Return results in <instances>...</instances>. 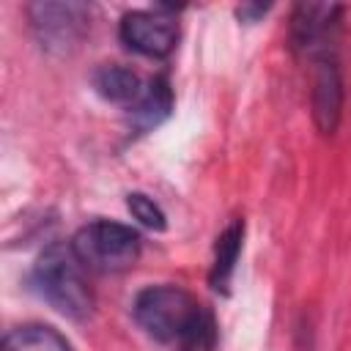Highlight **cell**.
Instances as JSON below:
<instances>
[{
  "label": "cell",
  "mask_w": 351,
  "mask_h": 351,
  "mask_svg": "<svg viewBox=\"0 0 351 351\" xmlns=\"http://www.w3.org/2000/svg\"><path fill=\"white\" fill-rule=\"evenodd\" d=\"M132 315L140 329L162 346L178 351H214L217 321L181 285H148L132 302Z\"/></svg>",
  "instance_id": "1"
},
{
  "label": "cell",
  "mask_w": 351,
  "mask_h": 351,
  "mask_svg": "<svg viewBox=\"0 0 351 351\" xmlns=\"http://www.w3.org/2000/svg\"><path fill=\"white\" fill-rule=\"evenodd\" d=\"M85 271L71 244H49L33 263L30 282L52 310L71 321H85L96 304Z\"/></svg>",
  "instance_id": "2"
},
{
  "label": "cell",
  "mask_w": 351,
  "mask_h": 351,
  "mask_svg": "<svg viewBox=\"0 0 351 351\" xmlns=\"http://www.w3.org/2000/svg\"><path fill=\"white\" fill-rule=\"evenodd\" d=\"M71 250L88 271L118 274L137 263L143 239L132 225L112 219H93L74 233Z\"/></svg>",
  "instance_id": "3"
},
{
  "label": "cell",
  "mask_w": 351,
  "mask_h": 351,
  "mask_svg": "<svg viewBox=\"0 0 351 351\" xmlns=\"http://www.w3.org/2000/svg\"><path fill=\"white\" fill-rule=\"evenodd\" d=\"M27 19L38 47L55 58L71 55L90 27V8L85 3H30Z\"/></svg>",
  "instance_id": "4"
},
{
  "label": "cell",
  "mask_w": 351,
  "mask_h": 351,
  "mask_svg": "<svg viewBox=\"0 0 351 351\" xmlns=\"http://www.w3.org/2000/svg\"><path fill=\"white\" fill-rule=\"evenodd\" d=\"M343 5L335 3H299L291 14V41L293 49L307 55L313 63L337 55Z\"/></svg>",
  "instance_id": "5"
},
{
  "label": "cell",
  "mask_w": 351,
  "mask_h": 351,
  "mask_svg": "<svg viewBox=\"0 0 351 351\" xmlns=\"http://www.w3.org/2000/svg\"><path fill=\"white\" fill-rule=\"evenodd\" d=\"M121 41L145 55V58H167L178 41V25L159 11H126L118 25Z\"/></svg>",
  "instance_id": "6"
},
{
  "label": "cell",
  "mask_w": 351,
  "mask_h": 351,
  "mask_svg": "<svg viewBox=\"0 0 351 351\" xmlns=\"http://www.w3.org/2000/svg\"><path fill=\"white\" fill-rule=\"evenodd\" d=\"M343 101H346V85L343 71L335 58L315 60L313 74V121L321 134H335L343 118Z\"/></svg>",
  "instance_id": "7"
},
{
  "label": "cell",
  "mask_w": 351,
  "mask_h": 351,
  "mask_svg": "<svg viewBox=\"0 0 351 351\" xmlns=\"http://www.w3.org/2000/svg\"><path fill=\"white\" fill-rule=\"evenodd\" d=\"M93 82V90L110 101V104H118L123 110H132L137 104V99L143 96L145 90V82L140 80L137 71H132L129 66H121V63H104L93 71L90 77Z\"/></svg>",
  "instance_id": "8"
},
{
  "label": "cell",
  "mask_w": 351,
  "mask_h": 351,
  "mask_svg": "<svg viewBox=\"0 0 351 351\" xmlns=\"http://www.w3.org/2000/svg\"><path fill=\"white\" fill-rule=\"evenodd\" d=\"M173 104H176V99H173V88H170L167 77L148 80L143 96L137 99V104L132 110H126L132 129L140 132V134L156 129L159 123L167 121V115L173 112Z\"/></svg>",
  "instance_id": "9"
},
{
  "label": "cell",
  "mask_w": 351,
  "mask_h": 351,
  "mask_svg": "<svg viewBox=\"0 0 351 351\" xmlns=\"http://www.w3.org/2000/svg\"><path fill=\"white\" fill-rule=\"evenodd\" d=\"M241 244H244V219H233L214 244V261H211V271H208V282L217 293H228L230 291V280L241 255Z\"/></svg>",
  "instance_id": "10"
},
{
  "label": "cell",
  "mask_w": 351,
  "mask_h": 351,
  "mask_svg": "<svg viewBox=\"0 0 351 351\" xmlns=\"http://www.w3.org/2000/svg\"><path fill=\"white\" fill-rule=\"evenodd\" d=\"M3 351H71V343L49 324H22L3 337Z\"/></svg>",
  "instance_id": "11"
},
{
  "label": "cell",
  "mask_w": 351,
  "mask_h": 351,
  "mask_svg": "<svg viewBox=\"0 0 351 351\" xmlns=\"http://www.w3.org/2000/svg\"><path fill=\"white\" fill-rule=\"evenodd\" d=\"M126 208H129V214H132L140 225H145L148 230L162 233V230L167 228V217H165L162 206H159L154 197H148L145 192H129V195H126Z\"/></svg>",
  "instance_id": "12"
},
{
  "label": "cell",
  "mask_w": 351,
  "mask_h": 351,
  "mask_svg": "<svg viewBox=\"0 0 351 351\" xmlns=\"http://www.w3.org/2000/svg\"><path fill=\"white\" fill-rule=\"evenodd\" d=\"M269 11H271L269 3H241V5H236V16H239L241 22H247V25H255V22L263 19Z\"/></svg>",
  "instance_id": "13"
}]
</instances>
